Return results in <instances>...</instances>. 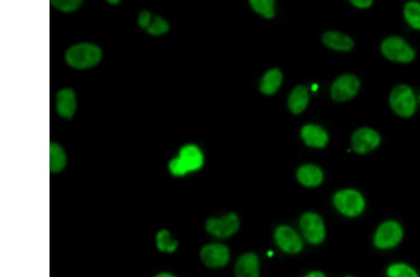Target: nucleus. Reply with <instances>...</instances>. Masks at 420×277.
I'll use <instances>...</instances> for the list:
<instances>
[{"mask_svg": "<svg viewBox=\"0 0 420 277\" xmlns=\"http://www.w3.org/2000/svg\"><path fill=\"white\" fill-rule=\"evenodd\" d=\"M305 277H326L324 273L319 271H311V273L307 274Z\"/></svg>", "mask_w": 420, "mask_h": 277, "instance_id": "29", "label": "nucleus"}, {"mask_svg": "<svg viewBox=\"0 0 420 277\" xmlns=\"http://www.w3.org/2000/svg\"><path fill=\"white\" fill-rule=\"evenodd\" d=\"M308 102H310V95H308L307 88L302 85L296 86L289 96V109L294 114H300L307 109Z\"/></svg>", "mask_w": 420, "mask_h": 277, "instance_id": "18", "label": "nucleus"}, {"mask_svg": "<svg viewBox=\"0 0 420 277\" xmlns=\"http://www.w3.org/2000/svg\"><path fill=\"white\" fill-rule=\"evenodd\" d=\"M381 52L384 57L392 62L410 63L414 60V51L403 38L389 37L381 44Z\"/></svg>", "mask_w": 420, "mask_h": 277, "instance_id": "5", "label": "nucleus"}, {"mask_svg": "<svg viewBox=\"0 0 420 277\" xmlns=\"http://www.w3.org/2000/svg\"><path fill=\"white\" fill-rule=\"evenodd\" d=\"M352 4L359 9H367L372 6V0H352Z\"/></svg>", "mask_w": 420, "mask_h": 277, "instance_id": "28", "label": "nucleus"}, {"mask_svg": "<svg viewBox=\"0 0 420 277\" xmlns=\"http://www.w3.org/2000/svg\"><path fill=\"white\" fill-rule=\"evenodd\" d=\"M154 277H177V276H175L174 274H171L169 273H161V274H158L157 276H155Z\"/></svg>", "mask_w": 420, "mask_h": 277, "instance_id": "30", "label": "nucleus"}, {"mask_svg": "<svg viewBox=\"0 0 420 277\" xmlns=\"http://www.w3.org/2000/svg\"><path fill=\"white\" fill-rule=\"evenodd\" d=\"M301 137L311 148H324L329 141L326 131L315 124H307L301 130Z\"/></svg>", "mask_w": 420, "mask_h": 277, "instance_id": "14", "label": "nucleus"}, {"mask_svg": "<svg viewBox=\"0 0 420 277\" xmlns=\"http://www.w3.org/2000/svg\"><path fill=\"white\" fill-rule=\"evenodd\" d=\"M249 5L254 12L266 19H272L275 16L274 0H250Z\"/></svg>", "mask_w": 420, "mask_h": 277, "instance_id": "23", "label": "nucleus"}, {"mask_svg": "<svg viewBox=\"0 0 420 277\" xmlns=\"http://www.w3.org/2000/svg\"><path fill=\"white\" fill-rule=\"evenodd\" d=\"M403 237V229L395 220L386 221L378 227L374 237V245L378 249H391L399 245Z\"/></svg>", "mask_w": 420, "mask_h": 277, "instance_id": "6", "label": "nucleus"}, {"mask_svg": "<svg viewBox=\"0 0 420 277\" xmlns=\"http://www.w3.org/2000/svg\"><path fill=\"white\" fill-rule=\"evenodd\" d=\"M297 179L305 187H317L324 181V172L317 165H303L297 171Z\"/></svg>", "mask_w": 420, "mask_h": 277, "instance_id": "17", "label": "nucleus"}, {"mask_svg": "<svg viewBox=\"0 0 420 277\" xmlns=\"http://www.w3.org/2000/svg\"><path fill=\"white\" fill-rule=\"evenodd\" d=\"M204 158L199 148L187 145L180 149V156L169 163V170L174 176L182 177L189 172L196 171L202 167Z\"/></svg>", "mask_w": 420, "mask_h": 277, "instance_id": "2", "label": "nucleus"}, {"mask_svg": "<svg viewBox=\"0 0 420 277\" xmlns=\"http://www.w3.org/2000/svg\"><path fill=\"white\" fill-rule=\"evenodd\" d=\"M333 204L341 214L349 218L357 217L365 209V200L358 190H339L333 196Z\"/></svg>", "mask_w": 420, "mask_h": 277, "instance_id": "3", "label": "nucleus"}, {"mask_svg": "<svg viewBox=\"0 0 420 277\" xmlns=\"http://www.w3.org/2000/svg\"><path fill=\"white\" fill-rule=\"evenodd\" d=\"M405 18L406 22L414 29L420 30V3L410 1L405 6Z\"/></svg>", "mask_w": 420, "mask_h": 277, "instance_id": "22", "label": "nucleus"}, {"mask_svg": "<svg viewBox=\"0 0 420 277\" xmlns=\"http://www.w3.org/2000/svg\"><path fill=\"white\" fill-rule=\"evenodd\" d=\"M51 3L55 8H57L58 10L69 13L79 9L80 5H82V1H76V0H71V1L63 0V1H61V0H55V1H52Z\"/></svg>", "mask_w": 420, "mask_h": 277, "instance_id": "26", "label": "nucleus"}, {"mask_svg": "<svg viewBox=\"0 0 420 277\" xmlns=\"http://www.w3.org/2000/svg\"><path fill=\"white\" fill-rule=\"evenodd\" d=\"M66 165V155L62 147L52 142L50 145V170L52 173H59Z\"/></svg>", "mask_w": 420, "mask_h": 277, "instance_id": "20", "label": "nucleus"}, {"mask_svg": "<svg viewBox=\"0 0 420 277\" xmlns=\"http://www.w3.org/2000/svg\"><path fill=\"white\" fill-rule=\"evenodd\" d=\"M108 3L117 4V3H119V1H113V0H110V1H108Z\"/></svg>", "mask_w": 420, "mask_h": 277, "instance_id": "31", "label": "nucleus"}, {"mask_svg": "<svg viewBox=\"0 0 420 277\" xmlns=\"http://www.w3.org/2000/svg\"><path fill=\"white\" fill-rule=\"evenodd\" d=\"M380 135L377 131L368 127H361L353 134L352 147L359 154H365L379 146Z\"/></svg>", "mask_w": 420, "mask_h": 277, "instance_id": "12", "label": "nucleus"}, {"mask_svg": "<svg viewBox=\"0 0 420 277\" xmlns=\"http://www.w3.org/2000/svg\"><path fill=\"white\" fill-rule=\"evenodd\" d=\"M240 225L238 216L236 213L222 216L221 218H210L205 223L208 234L217 238H227L235 234Z\"/></svg>", "mask_w": 420, "mask_h": 277, "instance_id": "8", "label": "nucleus"}, {"mask_svg": "<svg viewBox=\"0 0 420 277\" xmlns=\"http://www.w3.org/2000/svg\"><path fill=\"white\" fill-rule=\"evenodd\" d=\"M152 21L151 13L147 12V10H143V13H140L138 16V24L141 29H147L150 27Z\"/></svg>", "mask_w": 420, "mask_h": 277, "instance_id": "27", "label": "nucleus"}, {"mask_svg": "<svg viewBox=\"0 0 420 277\" xmlns=\"http://www.w3.org/2000/svg\"><path fill=\"white\" fill-rule=\"evenodd\" d=\"M345 277H352V276H345Z\"/></svg>", "mask_w": 420, "mask_h": 277, "instance_id": "32", "label": "nucleus"}, {"mask_svg": "<svg viewBox=\"0 0 420 277\" xmlns=\"http://www.w3.org/2000/svg\"><path fill=\"white\" fill-rule=\"evenodd\" d=\"M202 262L210 268H222L227 265L230 260V250L222 244H208L200 251Z\"/></svg>", "mask_w": 420, "mask_h": 277, "instance_id": "10", "label": "nucleus"}, {"mask_svg": "<svg viewBox=\"0 0 420 277\" xmlns=\"http://www.w3.org/2000/svg\"><path fill=\"white\" fill-rule=\"evenodd\" d=\"M77 103L74 91L71 89H63L57 96V113L61 117L71 119L76 112Z\"/></svg>", "mask_w": 420, "mask_h": 277, "instance_id": "16", "label": "nucleus"}, {"mask_svg": "<svg viewBox=\"0 0 420 277\" xmlns=\"http://www.w3.org/2000/svg\"><path fill=\"white\" fill-rule=\"evenodd\" d=\"M282 73L280 69H270L261 77L260 91L266 96L274 95V93H277L280 86H282Z\"/></svg>", "mask_w": 420, "mask_h": 277, "instance_id": "19", "label": "nucleus"}, {"mask_svg": "<svg viewBox=\"0 0 420 277\" xmlns=\"http://www.w3.org/2000/svg\"><path fill=\"white\" fill-rule=\"evenodd\" d=\"M155 244L158 250L164 253H173L177 250L179 243L172 237L171 232L168 230H161L155 237Z\"/></svg>", "mask_w": 420, "mask_h": 277, "instance_id": "21", "label": "nucleus"}, {"mask_svg": "<svg viewBox=\"0 0 420 277\" xmlns=\"http://www.w3.org/2000/svg\"><path fill=\"white\" fill-rule=\"evenodd\" d=\"M361 82L355 75L345 74L338 77L331 88V96L336 102L350 100L360 90Z\"/></svg>", "mask_w": 420, "mask_h": 277, "instance_id": "9", "label": "nucleus"}, {"mask_svg": "<svg viewBox=\"0 0 420 277\" xmlns=\"http://www.w3.org/2000/svg\"><path fill=\"white\" fill-rule=\"evenodd\" d=\"M101 57V50L92 43L77 44L72 46L66 54V63L76 69L94 68L100 62Z\"/></svg>", "mask_w": 420, "mask_h": 277, "instance_id": "1", "label": "nucleus"}, {"mask_svg": "<svg viewBox=\"0 0 420 277\" xmlns=\"http://www.w3.org/2000/svg\"><path fill=\"white\" fill-rule=\"evenodd\" d=\"M147 30H148L149 34L152 36H160L168 32L169 24L168 22L164 20L161 16H155V17L152 19V23Z\"/></svg>", "mask_w": 420, "mask_h": 277, "instance_id": "25", "label": "nucleus"}, {"mask_svg": "<svg viewBox=\"0 0 420 277\" xmlns=\"http://www.w3.org/2000/svg\"><path fill=\"white\" fill-rule=\"evenodd\" d=\"M388 277H419L417 271L405 263H394L386 269Z\"/></svg>", "mask_w": 420, "mask_h": 277, "instance_id": "24", "label": "nucleus"}, {"mask_svg": "<svg viewBox=\"0 0 420 277\" xmlns=\"http://www.w3.org/2000/svg\"><path fill=\"white\" fill-rule=\"evenodd\" d=\"M322 43L328 48L338 52L352 51L354 47L352 38L339 31H327L321 36Z\"/></svg>", "mask_w": 420, "mask_h": 277, "instance_id": "15", "label": "nucleus"}, {"mask_svg": "<svg viewBox=\"0 0 420 277\" xmlns=\"http://www.w3.org/2000/svg\"><path fill=\"white\" fill-rule=\"evenodd\" d=\"M274 238L278 248L286 253H299L304 246L300 235L289 226H278L275 229Z\"/></svg>", "mask_w": 420, "mask_h": 277, "instance_id": "11", "label": "nucleus"}, {"mask_svg": "<svg viewBox=\"0 0 420 277\" xmlns=\"http://www.w3.org/2000/svg\"><path fill=\"white\" fill-rule=\"evenodd\" d=\"M235 273L236 277H259L260 263L257 255L252 252L242 255L236 262Z\"/></svg>", "mask_w": 420, "mask_h": 277, "instance_id": "13", "label": "nucleus"}, {"mask_svg": "<svg viewBox=\"0 0 420 277\" xmlns=\"http://www.w3.org/2000/svg\"><path fill=\"white\" fill-rule=\"evenodd\" d=\"M389 105L397 115L409 118L416 112V96L409 86L398 85L389 96Z\"/></svg>", "mask_w": 420, "mask_h": 277, "instance_id": "4", "label": "nucleus"}, {"mask_svg": "<svg viewBox=\"0 0 420 277\" xmlns=\"http://www.w3.org/2000/svg\"><path fill=\"white\" fill-rule=\"evenodd\" d=\"M300 228L307 242L318 245L324 242L326 237L324 221L321 216L316 213L308 212L300 218Z\"/></svg>", "mask_w": 420, "mask_h": 277, "instance_id": "7", "label": "nucleus"}]
</instances>
